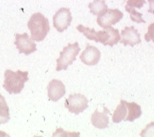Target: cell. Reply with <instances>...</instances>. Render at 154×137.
Returning <instances> with one entry per match:
<instances>
[{
    "mask_svg": "<svg viewBox=\"0 0 154 137\" xmlns=\"http://www.w3.org/2000/svg\"><path fill=\"white\" fill-rule=\"evenodd\" d=\"M4 77L3 87L10 94H20L24 87L25 83L29 79L28 72H23L21 70L13 72L6 70Z\"/></svg>",
    "mask_w": 154,
    "mask_h": 137,
    "instance_id": "1",
    "label": "cell"
},
{
    "mask_svg": "<svg viewBox=\"0 0 154 137\" xmlns=\"http://www.w3.org/2000/svg\"><path fill=\"white\" fill-rule=\"evenodd\" d=\"M27 27L30 31L31 38L35 42L43 41L50 30L48 20L41 13H35L30 17Z\"/></svg>",
    "mask_w": 154,
    "mask_h": 137,
    "instance_id": "2",
    "label": "cell"
},
{
    "mask_svg": "<svg viewBox=\"0 0 154 137\" xmlns=\"http://www.w3.org/2000/svg\"><path fill=\"white\" fill-rule=\"evenodd\" d=\"M80 51V48L78 42L69 45L63 48L60 52V56L56 60L57 62V71L66 70L68 66L72 64L75 60L76 56Z\"/></svg>",
    "mask_w": 154,
    "mask_h": 137,
    "instance_id": "3",
    "label": "cell"
},
{
    "mask_svg": "<svg viewBox=\"0 0 154 137\" xmlns=\"http://www.w3.org/2000/svg\"><path fill=\"white\" fill-rule=\"evenodd\" d=\"M65 106L70 112L79 115L88 107V100L83 94H70L65 101Z\"/></svg>",
    "mask_w": 154,
    "mask_h": 137,
    "instance_id": "4",
    "label": "cell"
},
{
    "mask_svg": "<svg viewBox=\"0 0 154 137\" xmlns=\"http://www.w3.org/2000/svg\"><path fill=\"white\" fill-rule=\"evenodd\" d=\"M121 37L118 29H115L112 26L106 28L104 30H100L95 33L94 41L96 42H100L103 45H109L113 47L119 42Z\"/></svg>",
    "mask_w": 154,
    "mask_h": 137,
    "instance_id": "5",
    "label": "cell"
},
{
    "mask_svg": "<svg viewBox=\"0 0 154 137\" xmlns=\"http://www.w3.org/2000/svg\"><path fill=\"white\" fill-rule=\"evenodd\" d=\"M123 17V13L118 9H107L103 14L97 17V22L103 28H108L111 25L116 24Z\"/></svg>",
    "mask_w": 154,
    "mask_h": 137,
    "instance_id": "6",
    "label": "cell"
},
{
    "mask_svg": "<svg viewBox=\"0 0 154 137\" xmlns=\"http://www.w3.org/2000/svg\"><path fill=\"white\" fill-rule=\"evenodd\" d=\"M72 17L69 9L61 8L53 17V25L58 32H63L70 26Z\"/></svg>",
    "mask_w": 154,
    "mask_h": 137,
    "instance_id": "7",
    "label": "cell"
},
{
    "mask_svg": "<svg viewBox=\"0 0 154 137\" xmlns=\"http://www.w3.org/2000/svg\"><path fill=\"white\" fill-rule=\"evenodd\" d=\"M14 44L20 54L23 53L26 55H29L37 51L36 44L26 33L22 34H16V41Z\"/></svg>",
    "mask_w": 154,
    "mask_h": 137,
    "instance_id": "8",
    "label": "cell"
},
{
    "mask_svg": "<svg viewBox=\"0 0 154 137\" xmlns=\"http://www.w3.org/2000/svg\"><path fill=\"white\" fill-rule=\"evenodd\" d=\"M119 42L125 46L130 45L131 47H133L135 45L141 43L140 34L138 32V30H136L133 26H126L122 31L121 39Z\"/></svg>",
    "mask_w": 154,
    "mask_h": 137,
    "instance_id": "9",
    "label": "cell"
},
{
    "mask_svg": "<svg viewBox=\"0 0 154 137\" xmlns=\"http://www.w3.org/2000/svg\"><path fill=\"white\" fill-rule=\"evenodd\" d=\"M66 94V86L62 81L52 79L48 86V97L52 101H58Z\"/></svg>",
    "mask_w": 154,
    "mask_h": 137,
    "instance_id": "10",
    "label": "cell"
},
{
    "mask_svg": "<svg viewBox=\"0 0 154 137\" xmlns=\"http://www.w3.org/2000/svg\"><path fill=\"white\" fill-rule=\"evenodd\" d=\"M80 60L87 66H95L100 58V51L97 48L87 45V48L80 54Z\"/></svg>",
    "mask_w": 154,
    "mask_h": 137,
    "instance_id": "11",
    "label": "cell"
},
{
    "mask_svg": "<svg viewBox=\"0 0 154 137\" xmlns=\"http://www.w3.org/2000/svg\"><path fill=\"white\" fill-rule=\"evenodd\" d=\"M108 114H110V111L107 110V107L103 106V111L100 112L97 109L96 111L93 113L90 118V122L94 127L100 129L107 128L109 125V117L107 115Z\"/></svg>",
    "mask_w": 154,
    "mask_h": 137,
    "instance_id": "12",
    "label": "cell"
},
{
    "mask_svg": "<svg viewBox=\"0 0 154 137\" xmlns=\"http://www.w3.org/2000/svg\"><path fill=\"white\" fill-rule=\"evenodd\" d=\"M125 104L127 106V113L128 115L125 118V121L133 122L135 119L139 118L142 115L141 107L135 103V102H127L125 101Z\"/></svg>",
    "mask_w": 154,
    "mask_h": 137,
    "instance_id": "13",
    "label": "cell"
},
{
    "mask_svg": "<svg viewBox=\"0 0 154 137\" xmlns=\"http://www.w3.org/2000/svg\"><path fill=\"white\" fill-rule=\"evenodd\" d=\"M88 7L90 10V13L97 17L103 14L108 9L104 0H94V2L89 4Z\"/></svg>",
    "mask_w": 154,
    "mask_h": 137,
    "instance_id": "14",
    "label": "cell"
},
{
    "mask_svg": "<svg viewBox=\"0 0 154 137\" xmlns=\"http://www.w3.org/2000/svg\"><path fill=\"white\" fill-rule=\"evenodd\" d=\"M127 114V106L125 104V101L121 100L116 110L115 111L112 116V121L114 123H119L125 118Z\"/></svg>",
    "mask_w": 154,
    "mask_h": 137,
    "instance_id": "15",
    "label": "cell"
},
{
    "mask_svg": "<svg viewBox=\"0 0 154 137\" xmlns=\"http://www.w3.org/2000/svg\"><path fill=\"white\" fill-rule=\"evenodd\" d=\"M10 119V109L4 97L0 94V124H5Z\"/></svg>",
    "mask_w": 154,
    "mask_h": 137,
    "instance_id": "16",
    "label": "cell"
},
{
    "mask_svg": "<svg viewBox=\"0 0 154 137\" xmlns=\"http://www.w3.org/2000/svg\"><path fill=\"white\" fill-rule=\"evenodd\" d=\"M125 10L130 14V18L133 22L140 23H146V21L143 19V14L139 13L135 10V8L130 7V6H125Z\"/></svg>",
    "mask_w": 154,
    "mask_h": 137,
    "instance_id": "17",
    "label": "cell"
},
{
    "mask_svg": "<svg viewBox=\"0 0 154 137\" xmlns=\"http://www.w3.org/2000/svg\"><path fill=\"white\" fill-rule=\"evenodd\" d=\"M140 135L143 137L154 136V122H151L147 125L146 127L142 131Z\"/></svg>",
    "mask_w": 154,
    "mask_h": 137,
    "instance_id": "18",
    "label": "cell"
},
{
    "mask_svg": "<svg viewBox=\"0 0 154 137\" xmlns=\"http://www.w3.org/2000/svg\"><path fill=\"white\" fill-rule=\"evenodd\" d=\"M146 0H127V4L126 6H130V7L138 8L141 9L144 4H146Z\"/></svg>",
    "mask_w": 154,
    "mask_h": 137,
    "instance_id": "19",
    "label": "cell"
},
{
    "mask_svg": "<svg viewBox=\"0 0 154 137\" xmlns=\"http://www.w3.org/2000/svg\"><path fill=\"white\" fill-rule=\"evenodd\" d=\"M145 40L147 42L152 41L154 42V23L148 26V31L145 34Z\"/></svg>",
    "mask_w": 154,
    "mask_h": 137,
    "instance_id": "20",
    "label": "cell"
},
{
    "mask_svg": "<svg viewBox=\"0 0 154 137\" xmlns=\"http://www.w3.org/2000/svg\"><path fill=\"white\" fill-rule=\"evenodd\" d=\"M149 4V8L148 12L154 14V0H148Z\"/></svg>",
    "mask_w": 154,
    "mask_h": 137,
    "instance_id": "21",
    "label": "cell"
}]
</instances>
